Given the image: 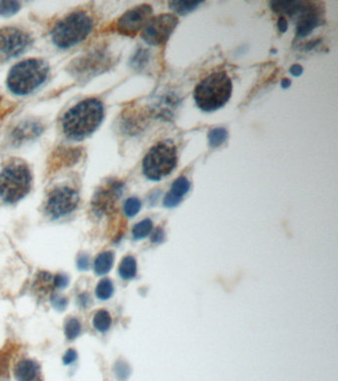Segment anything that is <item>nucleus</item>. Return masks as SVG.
I'll list each match as a JSON object with an SVG mask.
<instances>
[{"mask_svg": "<svg viewBox=\"0 0 338 381\" xmlns=\"http://www.w3.org/2000/svg\"><path fill=\"white\" fill-rule=\"evenodd\" d=\"M20 9V3L17 1H0V15L11 16Z\"/></svg>", "mask_w": 338, "mask_h": 381, "instance_id": "24", "label": "nucleus"}, {"mask_svg": "<svg viewBox=\"0 0 338 381\" xmlns=\"http://www.w3.org/2000/svg\"><path fill=\"white\" fill-rule=\"evenodd\" d=\"M228 132L223 127H217L210 131L209 133V142L211 147H217L221 145L227 139Z\"/></svg>", "mask_w": 338, "mask_h": 381, "instance_id": "22", "label": "nucleus"}, {"mask_svg": "<svg viewBox=\"0 0 338 381\" xmlns=\"http://www.w3.org/2000/svg\"><path fill=\"white\" fill-rule=\"evenodd\" d=\"M30 36L15 27L0 29V62H5L24 53L31 45Z\"/></svg>", "mask_w": 338, "mask_h": 381, "instance_id": "9", "label": "nucleus"}, {"mask_svg": "<svg viewBox=\"0 0 338 381\" xmlns=\"http://www.w3.org/2000/svg\"><path fill=\"white\" fill-rule=\"evenodd\" d=\"M78 267L81 270H87V268L89 267V258H88L87 255L82 254V255L79 256V258H78Z\"/></svg>", "mask_w": 338, "mask_h": 381, "instance_id": "30", "label": "nucleus"}, {"mask_svg": "<svg viewBox=\"0 0 338 381\" xmlns=\"http://www.w3.org/2000/svg\"><path fill=\"white\" fill-rule=\"evenodd\" d=\"M121 195V185L116 182H111L110 184L102 187L95 194L92 201V207L95 212H106L111 208L117 198Z\"/></svg>", "mask_w": 338, "mask_h": 381, "instance_id": "12", "label": "nucleus"}, {"mask_svg": "<svg viewBox=\"0 0 338 381\" xmlns=\"http://www.w3.org/2000/svg\"><path fill=\"white\" fill-rule=\"evenodd\" d=\"M164 237H165V233L163 229L161 227H157L152 234V241L157 242V243L162 242L164 240Z\"/></svg>", "mask_w": 338, "mask_h": 381, "instance_id": "31", "label": "nucleus"}, {"mask_svg": "<svg viewBox=\"0 0 338 381\" xmlns=\"http://www.w3.org/2000/svg\"><path fill=\"white\" fill-rule=\"evenodd\" d=\"M82 325L80 321L76 318H71L66 322L65 334L69 339H75L81 334Z\"/></svg>", "mask_w": 338, "mask_h": 381, "instance_id": "23", "label": "nucleus"}, {"mask_svg": "<svg viewBox=\"0 0 338 381\" xmlns=\"http://www.w3.org/2000/svg\"><path fill=\"white\" fill-rule=\"evenodd\" d=\"M48 64L41 59L24 60L10 70L7 77L8 88L17 95H27L46 81Z\"/></svg>", "mask_w": 338, "mask_h": 381, "instance_id": "3", "label": "nucleus"}, {"mask_svg": "<svg viewBox=\"0 0 338 381\" xmlns=\"http://www.w3.org/2000/svg\"><path fill=\"white\" fill-rule=\"evenodd\" d=\"M302 67L301 66H299V65H294V66H292V68L290 69V73L293 75V76H295V77H298V76H300L301 74H302Z\"/></svg>", "mask_w": 338, "mask_h": 381, "instance_id": "33", "label": "nucleus"}, {"mask_svg": "<svg viewBox=\"0 0 338 381\" xmlns=\"http://www.w3.org/2000/svg\"><path fill=\"white\" fill-rule=\"evenodd\" d=\"M31 185L29 167L22 161H12L0 172V199L5 203H16L29 193Z\"/></svg>", "mask_w": 338, "mask_h": 381, "instance_id": "4", "label": "nucleus"}, {"mask_svg": "<svg viewBox=\"0 0 338 381\" xmlns=\"http://www.w3.org/2000/svg\"><path fill=\"white\" fill-rule=\"evenodd\" d=\"M191 184L190 181L186 177H180L178 178L171 187L169 193L164 198L163 204L167 208H174L178 206L185 195L188 194L190 191Z\"/></svg>", "mask_w": 338, "mask_h": 381, "instance_id": "14", "label": "nucleus"}, {"mask_svg": "<svg viewBox=\"0 0 338 381\" xmlns=\"http://www.w3.org/2000/svg\"><path fill=\"white\" fill-rule=\"evenodd\" d=\"M53 282H54V287L55 288H57V289H63L65 287H67V285L69 284V278H68L67 275L59 273V274H57V275L54 276Z\"/></svg>", "mask_w": 338, "mask_h": 381, "instance_id": "27", "label": "nucleus"}, {"mask_svg": "<svg viewBox=\"0 0 338 381\" xmlns=\"http://www.w3.org/2000/svg\"><path fill=\"white\" fill-rule=\"evenodd\" d=\"M80 196L70 187H57L48 195L45 211L53 218H59L75 211L78 207Z\"/></svg>", "mask_w": 338, "mask_h": 381, "instance_id": "7", "label": "nucleus"}, {"mask_svg": "<svg viewBox=\"0 0 338 381\" xmlns=\"http://www.w3.org/2000/svg\"><path fill=\"white\" fill-rule=\"evenodd\" d=\"M178 163L177 147L171 140L156 143L143 160V173L152 181H160L176 168Z\"/></svg>", "mask_w": 338, "mask_h": 381, "instance_id": "6", "label": "nucleus"}, {"mask_svg": "<svg viewBox=\"0 0 338 381\" xmlns=\"http://www.w3.org/2000/svg\"><path fill=\"white\" fill-rule=\"evenodd\" d=\"M118 271H119V275L124 280H129V279L134 278L137 273V263H136L135 258L130 255L124 257L122 261L120 262Z\"/></svg>", "mask_w": 338, "mask_h": 381, "instance_id": "16", "label": "nucleus"}, {"mask_svg": "<svg viewBox=\"0 0 338 381\" xmlns=\"http://www.w3.org/2000/svg\"><path fill=\"white\" fill-rule=\"evenodd\" d=\"M114 254L110 251H105L99 254L94 260V271L98 275H105L110 271L113 266Z\"/></svg>", "mask_w": 338, "mask_h": 381, "instance_id": "15", "label": "nucleus"}, {"mask_svg": "<svg viewBox=\"0 0 338 381\" xmlns=\"http://www.w3.org/2000/svg\"><path fill=\"white\" fill-rule=\"evenodd\" d=\"M281 85H282V87H284V88H288V87H290V85H291V81L288 80V79H284V80L282 81Z\"/></svg>", "mask_w": 338, "mask_h": 381, "instance_id": "34", "label": "nucleus"}, {"mask_svg": "<svg viewBox=\"0 0 338 381\" xmlns=\"http://www.w3.org/2000/svg\"><path fill=\"white\" fill-rule=\"evenodd\" d=\"M153 9L149 4H140L126 11L117 21V31L126 36H135L151 19Z\"/></svg>", "mask_w": 338, "mask_h": 381, "instance_id": "10", "label": "nucleus"}, {"mask_svg": "<svg viewBox=\"0 0 338 381\" xmlns=\"http://www.w3.org/2000/svg\"><path fill=\"white\" fill-rule=\"evenodd\" d=\"M179 23V19L174 14H159L151 17L143 28L142 39L152 46H159L169 39L171 34Z\"/></svg>", "mask_w": 338, "mask_h": 381, "instance_id": "8", "label": "nucleus"}, {"mask_svg": "<svg viewBox=\"0 0 338 381\" xmlns=\"http://www.w3.org/2000/svg\"><path fill=\"white\" fill-rule=\"evenodd\" d=\"M124 213L128 217L135 216L141 210V202L137 198H129L123 207Z\"/></svg>", "mask_w": 338, "mask_h": 381, "instance_id": "25", "label": "nucleus"}, {"mask_svg": "<svg viewBox=\"0 0 338 381\" xmlns=\"http://www.w3.org/2000/svg\"><path fill=\"white\" fill-rule=\"evenodd\" d=\"M111 326V317L105 310H99L93 317V327L100 333H104L109 330Z\"/></svg>", "mask_w": 338, "mask_h": 381, "instance_id": "18", "label": "nucleus"}, {"mask_svg": "<svg viewBox=\"0 0 338 381\" xmlns=\"http://www.w3.org/2000/svg\"><path fill=\"white\" fill-rule=\"evenodd\" d=\"M153 229V222L151 219H144L134 225L132 229V235L135 239H142L148 236Z\"/></svg>", "mask_w": 338, "mask_h": 381, "instance_id": "20", "label": "nucleus"}, {"mask_svg": "<svg viewBox=\"0 0 338 381\" xmlns=\"http://www.w3.org/2000/svg\"><path fill=\"white\" fill-rule=\"evenodd\" d=\"M278 28L280 30V32L282 33H285L287 30H288V22L286 20L285 17L281 16L278 20Z\"/></svg>", "mask_w": 338, "mask_h": 381, "instance_id": "32", "label": "nucleus"}, {"mask_svg": "<svg viewBox=\"0 0 338 381\" xmlns=\"http://www.w3.org/2000/svg\"><path fill=\"white\" fill-rule=\"evenodd\" d=\"M232 94V82L224 72L208 76L194 90V98L200 109L215 111L224 106Z\"/></svg>", "mask_w": 338, "mask_h": 381, "instance_id": "2", "label": "nucleus"}, {"mask_svg": "<svg viewBox=\"0 0 338 381\" xmlns=\"http://www.w3.org/2000/svg\"><path fill=\"white\" fill-rule=\"evenodd\" d=\"M52 303L54 305V307L56 309H59V310H63L67 307L68 305V300L67 298L62 296H58V295H55V296L52 298Z\"/></svg>", "mask_w": 338, "mask_h": 381, "instance_id": "29", "label": "nucleus"}, {"mask_svg": "<svg viewBox=\"0 0 338 381\" xmlns=\"http://www.w3.org/2000/svg\"><path fill=\"white\" fill-rule=\"evenodd\" d=\"M296 15H298L296 33L300 37L307 36L314 28L322 23L319 7H316L315 4L313 5L309 2H303Z\"/></svg>", "mask_w": 338, "mask_h": 381, "instance_id": "11", "label": "nucleus"}, {"mask_svg": "<svg viewBox=\"0 0 338 381\" xmlns=\"http://www.w3.org/2000/svg\"><path fill=\"white\" fill-rule=\"evenodd\" d=\"M77 358H78L77 351L74 348H70L65 353V355L63 357V362L65 365H70V364L74 363L77 360Z\"/></svg>", "mask_w": 338, "mask_h": 381, "instance_id": "28", "label": "nucleus"}, {"mask_svg": "<svg viewBox=\"0 0 338 381\" xmlns=\"http://www.w3.org/2000/svg\"><path fill=\"white\" fill-rule=\"evenodd\" d=\"M114 371H115V375L117 376V378L121 381L126 380L127 377L129 376V373H130L128 365L122 361H119L115 364Z\"/></svg>", "mask_w": 338, "mask_h": 381, "instance_id": "26", "label": "nucleus"}, {"mask_svg": "<svg viewBox=\"0 0 338 381\" xmlns=\"http://www.w3.org/2000/svg\"><path fill=\"white\" fill-rule=\"evenodd\" d=\"M95 294L98 299L100 300H107L109 299L110 297L112 296L113 294V284L112 282L107 279V278H104L102 280H100L96 286V289H95Z\"/></svg>", "mask_w": 338, "mask_h": 381, "instance_id": "21", "label": "nucleus"}, {"mask_svg": "<svg viewBox=\"0 0 338 381\" xmlns=\"http://www.w3.org/2000/svg\"><path fill=\"white\" fill-rule=\"evenodd\" d=\"M200 4H202V2H199V1H170L169 2L170 8L181 15L190 13L191 11L195 10Z\"/></svg>", "mask_w": 338, "mask_h": 381, "instance_id": "19", "label": "nucleus"}, {"mask_svg": "<svg viewBox=\"0 0 338 381\" xmlns=\"http://www.w3.org/2000/svg\"><path fill=\"white\" fill-rule=\"evenodd\" d=\"M16 381H41V367L32 359H22L14 367Z\"/></svg>", "mask_w": 338, "mask_h": 381, "instance_id": "13", "label": "nucleus"}, {"mask_svg": "<svg viewBox=\"0 0 338 381\" xmlns=\"http://www.w3.org/2000/svg\"><path fill=\"white\" fill-rule=\"evenodd\" d=\"M53 278L54 276H52L48 272H45V271L40 272L37 275L36 281H35V287L37 291L43 295H47L48 293H50L53 290V288H55Z\"/></svg>", "mask_w": 338, "mask_h": 381, "instance_id": "17", "label": "nucleus"}, {"mask_svg": "<svg viewBox=\"0 0 338 381\" xmlns=\"http://www.w3.org/2000/svg\"><path fill=\"white\" fill-rule=\"evenodd\" d=\"M104 108L96 98H87L68 110L63 118V131L73 140H82L92 134L103 120Z\"/></svg>", "mask_w": 338, "mask_h": 381, "instance_id": "1", "label": "nucleus"}, {"mask_svg": "<svg viewBox=\"0 0 338 381\" xmlns=\"http://www.w3.org/2000/svg\"><path fill=\"white\" fill-rule=\"evenodd\" d=\"M92 29L91 18L83 11L71 13L59 21L52 31V40L61 49L83 42Z\"/></svg>", "mask_w": 338, "mask_h": 381, "instance_id": "5", "label": "nucleus"}]
</instances>
